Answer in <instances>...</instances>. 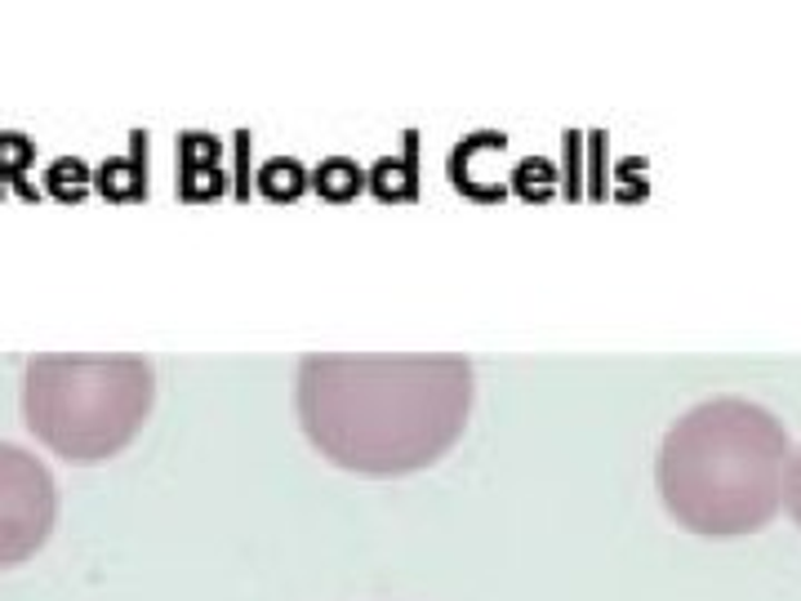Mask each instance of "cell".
Instances as JSON below:
<instances>
[{
  "label": "cell",
  "instance_id": "obj_5",
  "mask_svg": "<svg viewBox=\"0 0 801 601\" xmlns=\"http://www.w3.org/2000/svg\"><path fill=\"white\" fill-rule=\"evenodd\" d=\"M788 513L801 526V455L788 464Z\"/></svg>",
  "mask_w": 801,
  "mask_h": 601
},
{
  "label": "cell",
  "instance_id": "obj_4",
  "mask_svg": "<svg viewBox=\"0 0 801 601\" xmlns=\"http://www.w3.org/2000/svg\"><path fill=\"white\" fill-rule=\"evenodd\" d=\"M59 521V485L49 468L14 446L0 442V570L32 562Z\"/></svg>",
  "mask_w": 801,
  "mask_h": 601
},
{
  "label": "cell",
  "instance_id": "obj_2",
  "mask_svg": "<svg viewBox=\"0 0 801 601\" xmlns=\"http://www.w3.org/2000/svg\"><path fill=\"white\" fill-rule=\"evenodd\" d=\"M655 477L663 508L685 530L704 539L753 534L784 504L788 432L757 401H700L668 428Z\"/></svg>",
  "mask_w": 801,
  "mask_h": 601
},
{
  "label": "cell",
  "instance_id": "obj_1",
  "mask_svg": "<svg viewBox=\"0 0 801 601\" xmlns=\"http://www.w3.org/2000/svg\"><path fill=\"white\" fill-rule=\"evenodd\" d=\"M295 406L330 464L361 477H406L464 436L473 365L454 352H308Z\"/></svg>",
  "mask_w": 801,
  "mask_h": 601
},
{
  "label": "cell",
  "instance_id": "obj_3",
  "mask_svg": "<svg viewBox=\"0 0 801 601\" xmlns=\"http://www.w3.org/2000/svg\"><path fill=\"white\" fill-rule=\"evenodd\" d=\"M156 378L134 352H40L23 374V423L68 464L121 455L152 414Z\"/></svg>",
  "mask_w": 801,
  "mask_h": 601
}]
</instances>
